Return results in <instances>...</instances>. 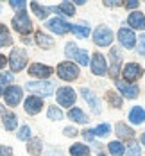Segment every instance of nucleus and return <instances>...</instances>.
Instances as JSON below:
<instances>
[{"mask_svg":"<svg viewBox=\"0 0 145 156\" xmlns=\"http://www.w3.org/2000/svg\"><path fill=\"white\" fill-rule=\"evenodd\" d=\"M9 65L13 72H20L25 65H27V54L23 48H13L11 56H9Z\"/></svg>","mask_w":145,"mask_h":156,"instance_id":"f257e3e1","label":"nucleus"},{"mask_svg":"<svg viewBox=\"0 0 145 156\" xmlns=\"http://www.w3.org/2000/svg\"><path fill=\"white\" fill-rule=\"evenodd\" d=\"M64 54H66V58H68V59H75L81 66L88 65V61H90V59H88V54H86L84 50H79L75 43H66Z\"/></svg>","mask_w":145,"mask_h":156,"instance_id":"f03ea898","label":"nucleus"},{"mask_svg":"<svg viewBox=\"0 0 145 156\" xmlns=\"http://www.w3.org/2000/svg\"><path fill=\"white\" fill-rule=\"evenodd\" d=\"M57 76L61 79H64V81H74V79H77V76H79V68L70 61L59 63V66H57Z\"/></svg>","mask_w":145,"mask_h":156,"instance_id":"7ed1b4c3","label":"nucleus"},{"mask_svg":"<svg viewBox=\"0 0 145 156\" xmlns=\"http://www.w3.org/2000/svg\"><path fill=\"white\" fill-rule=\"evenodd\" d=\"M93 41H95L98 47H108L111 45L113 41V32L109 31V27L106 25H100L95 29V34H93Z\"/></svg>","mask_w":145,"mask_h":156,"instance_id":"20e7f679","label":"nucleus"},{"mask_svg":"<svg viewBox=\"0 0 145 156\" xmlns=\"http://www.w3.org/2000/svg\"><path fill=\"white\" fill-rule=\"evenodd\" d=\"M13 27L18 32H22V34H29L32 31V23H31V20H29V16L25 15V11H20L13 18Z\"/></svg>","mask_w":145,"mask_h":156,"instance_id":"39448f33","label":"nucleus"},{"mask_svg":"<svg viewBox=\"0 0 145 156\" xmlns=\"http://www.w3.org/2000/svg\"><path fill=\"white\" fill-rule=\"evenodd\" d=\"M25 86H27V90H31V92H34V94H38V95H41V97H48V95H52V92H54V84H52V83H47V81L27 83Z\"/></svg>","mask_w":145,"mask_h":156,"instance_id":"423d86ee","label":"nucleus"},{"mask_svg":"<svg viewBox=\"0 0 145 156\" xmlns=\"http://www.w3.org/2000/svg\"><path fill=\"white\" fill-rule=\"evenodd\" d=\"M57 102L64 106V108H70L74 102H75V92L68 86H63L57 90Z\"/></svg>","mask_w":145,"mask_h":156,"instance_id":"0eeeda50","label":"nucleus"},{"mask_svg":"<svg viewBox=\"0 0 145 156\" xmlns=\"http://www.w3.org/2000/svg\"><path fill=\"white\" fill-rule=\"evenodd\" d=\"M22 88L20 86H7V90L4 92V97H5V102H7V106H16L20 101H22Z\"/></svg>","mask_w":145,"mask_h":156,"instance_id":"6e6552de","label":"nucleus"},{"mask_svg":"<svg viewBox=\"0 0 145 156\" xmlns=\"http://www.w3.org/2000/svg\"><path fill=\"white\" fill-rule=\"evenodd\" d=\"M118 40H120V43L126 48H133L136 45V36H134V32L131 31V29H126V27H122V29L118 31Z\"/></svg>","mask_w":145,"mask_h":156,"instance_id":"1a4fd4ad","label":"nucleus"},{"mask_svg":"<svg viewBox=\"0 0 145 156\" xmlns=\"http://www.w3.org/2000/svg\"><path fill=\"white\" fill-rule=\"evenodd\" d=\"M47 27L50 31H54L56 34H64V32L72 31V25H68V23H66L64 20H61V18H52V20H48Z\"/></svg>","mask_w":145,"mask_h":156,"instance_id":"9d476101","label":"nucleus"},{"mask_svg":"<svg viewBox=\"0 0 145 156\" xmlns=\"http://www.w3.org/2000/svg\"><path fill=\"white\" fill-rule=\"evenodd\" d=\"M142 74H143V68L138 63H129V65L124 66V79L126 81H134V79L140 77Z\"/></svg>","mask_w":145,"mask_h":156,"instance_id":"9b49d317","label":"nucleus"},{"mask_svg":"<svg viewBox=\"0 0 145 156\" xmlns=\"http://www.w3.org/2000/svg\"><path fill=\"white\" fill-rule=\"evenodd\" d=\"M29 74L34 76V77H40V79H47L50 74H52V68L50 66H45L41 63H34L29 66Z\"/></svg>","mask_w":145,"mask_h":156,"instance_id":"f8f14e48","label":"nucleus"},{"mask_svg":"<svg viewBox=\"0 0 145 156\" xmlns=\"http://www.w3.org/2000/svg\"><path fill=\"white\" fill-rule=\"evenodd\" d=\"M43 108V102H41V99L40 97H36V95H31V97H27L25 99V111L27 113H31V115H36V113H40Z\"/></svg>","mask_w":145,"mask_h":156,"instance_id":"ddd939ff","label":"nucleus"},{"mask_svg":"<svg viewBox=\"0 0 145 156\" xmlns=\"http://www.w3.org/2000/svg\"><path fill=\"white\" fill-rule=\"evenodd\" d=\"M91 72L95 76H104L106 74V59L102 54H95L91 59Z\"/></svg>","mask_w":145,"mask_h":156,"instance_id":"4468645a","label":"nucleus"},{"mask_svg":"<svg viewBox=\"0 0 145 156\" xmlns=\"http://www.w3.org/2000/svg\"><path fill=\"white\" fill-rule=\"evenodd\" d=\"M116 88L120 90V94H124V97H127V99H134L138 95V86L124 83V81H116Z\"/></svg>","mask_w":145,"mask_h":156,"instance_id":"2eb2a0df","label":"nucleus"},{"mask_svg":"<svg viewBox=\"0 0 145 156\" xmlns=\"http://www.w3.org/2000/svg\"><path fill=\"white\" fill-rule=\"evenodd\" d=\"M81 94H82V97L86 99V102L90 104V108L98 115V113H100V104H98V99L95 97V94H93L91 90H88V88H82V90H81Z\"/></svg>","mask_w":145,"mask_h":156,"instance_id":"dca6fc26","label":"nucleus"},{"mask_svg":"<svg viewBox=\"0 0 145 156\" xmlns=\"http://www.w3.org/2000/svg\"><path fill=\"white\" fill-rule=\"evenodd\" d=\"M129 25L134 29H145V16L142 13H131L127 18Z\"/></svg>","mask_w":145,"mask_h":156,"instance_id":"f3484780","label":"nucleus"},{"mask_svg":"<svg viewBox=\"0 0 145 156\" xmlns=\"http://www.w3.org/2000/svg\"><path fill=\"white\" fill-rule=\"evenodd\" d=\"M129 120L133 124H143L145 122V111L142 108H138V106H134V108L131 109V113H129Z\"/></svg>","mask_w":145,"mask_h":156,"instance_id":"a211bd4d","label":"nucleus"},{"mask_svg":"<svg viewBox=\"0 0 145 156\" xmlns=\"http://www.w3.org/2000/svg\"><path fill=\"white\" fill-rule=\"evenodd\" d=\"M52 11L63 13V15H68V16H74L75 15V5H74L72 2H63V4L57 5V7H52Z\"/></svg>","mask_w":145,"mask_h":156,"instance_id":"6ab92c4d","label":"nucleus"},{"mask_svg":"<svg viewBox=\"0 0 145 156\" xmlns=\"http://www.w3.org/2000/svg\"><path fill=\"white\" fill-rule=\"evenodd\" d=\"M68 119H72L74 122H79V124H86V122H88V117H86L79 108H72V109H70Z\"/></svg>","mask_w":145,"mask_h":156,"instance_id":"aec40b11","label":"nucleus"},{"mask_svg":"<svg viewBox=\"0 0 145 156\" xmlns=\"http://www.w3.org/2000/svg\"><path fill=\"white\" fill-rule=\"evenodd\" d=\"M70 154L72 156H90V149L84 144H75V145L70 147Z\"/></svg>","mask_w":145,"mask_h":156,"instance_id":"412c9836","label":"nucleus"},{"mask_svg":"<svg viewBox=\"0 0 145 156\" xmlns=\"http://www.w3.org/2000/svg\"><path fill=\"white\" fill-rule=\"evenodd\" d=\"M116 133H118V136L120 138H124V140H129V138H133L134 136V131L126 124H118L116 126Z\"/></svg>","mask_w":145,"mask_h":156,"instance_id":"4be33fe9","label":"nucleus"},{"mask_svg":"<svg viewBox=\"0 0 145 156\" xmlns=\"http://www.w3.org/2000/svg\"><path fill=\"white\" fill-rule=\"evenodd\" d=\"M36 43H38L40 47H43V48H48V47L54 45L52 38L47 36V34H43V32H36Z\"/></svg>","mask_w":145,"mask_h":156,"instance_id":"5701e85b","label":"nucleus"},{"mask_svg":"<svg viewBox=\"0 0 145 156\" xmlns=\"http://www.w3.org/2000/svg\"><path fill=\"white\" fill-rule=\"evenodd\" d=\"M31 9L34 11V15L38 16V18H41V20H43V18L48 15V11H50L48 7H43V5H40L38 2H31Z\"/></svg>","mask_w":145,"mask_h":156,"instance_id":"b1692460","label":"nucleus"},{"mask_svg":"<svg viewBox=\"0 0 145 156\" xmlns=\"http://www.w3.org/2000/svg\"><path fill=\"white\" fill-rule=\"evenodd\" d=\"M7 45H11V34L5 29V25L0 23V47H7Z\"/></svg>","mask_w":145,"mask_h":156,"instance_id":"393cba45","label":"nucleus"},{"mask_svg":"<svg viewBox=\"0 0 145 156\" xmlns=\"http://www.w3.org/2000/svg\"><path fill=\"white\" fill-rule=\"evenodd\" d=\"M27 149H29L31 154L38 156L41 153V140H40V138H32V140L29 142V145H27Z\"/></svg>","mask_w":145,"mask_h":156,"instance_id":"a878e982","label":"nucleus"},{"mask_svg":"<svg viewBox=\"0 0 145 156\" xmlns=\"http://www.w3.org/2000/svg\"><path fill=\"white\" fill-rule=\"evenodd\" d=\"M72 32L77 38H88L90 36V29L86 25H72Z\"/></svg>","mask_w":145,"mask_h":156,"instance_id":"bb28decb","label":"nucleus"},{"mask_svg":"<svg viewBox=\"0 0 145 156\" xmlns=\"http://www.w3.org/2000/svg\"><path fill=\"white\" fill-rule=\"evenodd\" d=\"M4 126L9 129V131H13L16 127V115H13V113H5L4 115Z\"/></svg>","mask_w":145,"mask_h":156,"instance_id":"cd10ccee","label":"nucleus"},{"mask_svg":"<svg viewBox=\"0 0 145 156\" xmlns=\"http://www.w3.org/2000/svg\"><path fill=\"white\" fill-rule=\"evenodd\" d=\"M108 147H109V151H111L113 156H124V145L120 142H111Z\"/></svg>","mask_w":145,"mask_h":156,"instance_id":"c85d7f7f","label":"nucleus"},{"mask_svg":"<svg viewBox=\"0 0 145 156\" xmlns=\"http://www.w3.org/2000/svg\"><path fill=\"white\" fill-rule=\"evenodd\" d=\"M13 81V74H0V95H4V88Z\"/></svg>","mask_w":145,"mask_h":156,"instance_id":"c756f323","label":"nucleus"},{"mask_svg":"<svg viewBox=\"0 0 145 156\" xmlns=\"http://www.w3.org/2000/svg\"><path fill=\"white\" fill-rule=\"evenodd\" d=\"M91 131L97 136H104V135H108L111 131V127H109V124H100V126H97L95 129H91Z\"/></svg>","mask_w":145,"mask_h":156,"instance_id":"7c9ffc66","label":"nucleus"},{"mask_svg":"<svg viewBox=\"0 0 145 156\" xmlns=\"http://www.w3.org/2000/svg\"><path fill=\"white\" fill-rule=\"evenodd\" d=\"M111 58H113V74L111 76H116V72H118V68H116V66H118V63H120V52H118V50H116V48H113L111 50Z\"/></svg>","mask_w":145,"mask_h":156,"instance_id":"2f4dec72","label":"nucleus"},{"mask_svg":"<svg viewBox=\"0 0 145 156\" xmlns=\"http://www.w3.org/2000/svg\"><path fill=\"white\" fill-rule=\"evenodd\" d=\"M48 117H50V119H54V120H59V119H63V113H61V109H59V108L50 106V108H48Z\"/></svg>","mask_w":145,"mask_h":156,"instance_id":"473e14b6","label":"nucleus"},{"mask_svg":"<svg viewBox=\"0 0 145 156\" xmlns=\"http://www.w3.org/2000/svg\"><path fill=\"white\" fill-rule=\"evenodd\" d=\"M108 101H111V104L115 108H120V106H122V99H120L118 95H115L113 92H108Z\"/></svg>","mask_w":145,"mask_h":156,"instance_id":"72a5a7b5","label":"nucleus"},{"mask_svg":"<svg viewBox=\"0 0 145 156\" xmlns=\"http://www.w3.org/2000/svg\"><path fill=\"white\" fill-rule=\"evenodd\" d=\"M142 154V149H140V145L138 144H131L127 149V156H140Z\"/></svg>","mask_w":145,"mask_h":156,"instance_id":"f704fd0d","label":"nucleus"},{"mask_svg":"<svg viewBox=\"0 0 145 156\" xmlns=\"http://www.w3.org/2000/svg\"><path fill=\"white\" fill-rule=\"evenodd\" d=\"M29 136H31V127H29V126H23V127L20 129V133H18V138H20V140H27Z\"/></svg>","mask_w":145,"mask_h":156,"instance_id":"c9c22d12","label":"nucleus"},{"mask_svg":"<svg viewBox=\"0 0 145 156\" xmlns=\"http://www.w3.org/2000/svg\"><path fill=\"white\" fill-rule=\"evenodd\" d=\"M11 7L16 11H25V2L23 0H13L11 2Z\"/></svg>","mask_w":145,"mask_h":156,"instance_id":"e433bc0d","label":"nucleus"},{"mask_svg":"<svg viewBox=\"0 0 145 156\" xmlns=\"http://www.w3.org/2000/svg\"><path fill=\"white\" fill-rule=\"evenodd\" d=\"M138 52L145 56V34L143 36H140V40H138Z\"/></svg>","mask_w":145,"mask_h":156,"instance_id":"4c0bfd02","label":"nucleus"},{"mask_svg":"<svg viewBox=\"0 0 145 156\" xmlns=\"http://www.w3.org/2000/svg\"><path fill=\"white\" fill-rule=\"evenodd\" d=\"M0 156H13V151H11V147L0 145Z\"/></svg>","mask_w":145,"mask_h":156,"instance_id":"58836bf2","label":"nucleus"},{"mask_svg":"<svg viewBox=\"0 0 145 156\" xmlns=\"http://www.w3.org/2000/svg\"><path fill=\"white\" fill-rule=\"evenodd\" d=\"M64 135H66V136H75V135H77V129H74V127H64Z\"/></svg>","mask_w":145,"mask_h":156,"instance_id":"ea45409f","label":"nucleus"},{"mask_svg":"<svg viewBox=\"0 0 145 156\" xmlns=\"http://www.w3.org/2000/svg\"><path fill=\"white\" fill-rule=\"evenodd\" d=\"M126 7L127 9H134V7H138V2L136 0H129L127 4H126Z\"/></svg>","mask_w":145,"mask_h":156,"instance_id":"a19ab883","label":"nucleus"},{"mask_svg":"<svg viewBox=\"0 0 145 156\" xmlns=\"http://www.w3.org/2000/svg\"><path fill=\"white\" fill-rule=\"evenodd\" d=\"M5 63H7V59H5V58L0 54V68H4V66H5Z\"/></svg>","mask_w":145,"mask_h":156,"instance_id":"79ce46f5","label":"nucleus"},{"mask_svg":"<svg viewBox=\"0 0 145 156\" xmlns=\"http://www.w3.org/2000/svg\"><path fill=\"white\" fill-rule=\"evenodd\" d=\"M142 144H143V145H145V133H143V135H142Z\"/></svg>","mask_w":145,"mask_h":156,"instance_id":"37998d69","label":"nucleus"},{"mask_svg":"<svg viewBox=\"0 0 145 156\" xmlns=\"http://www.w3.org/2000/svg\"><path fill=\"white\" fill-rule=\"evenodd\" d=\"M98 156H106V154H98Z\"/></svg>","mask_w":145,"mask_h":156,"instance_id":"c03bdc74","label":"nucleus"}]
</instances>
